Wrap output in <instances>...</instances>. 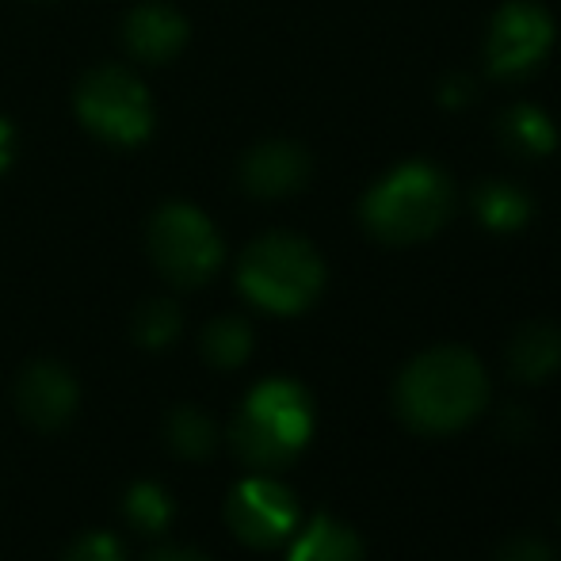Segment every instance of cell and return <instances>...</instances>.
I'll return each mask as SVG.
<instances>
[{"label": "cell", "mask_w": 561, "mask_h": 561, "mask_svg": "<svg viewBox=\"0 0 561 561\" xmlns=\"http://www.w3.org/2000/svg\"><path fill=\"white\" fill-rule=\"evenodd\" d=\"M489 401V375L462 344H436L401 367L393 382V409L401 424L421 436H447L481 416Z\"/></svg>", "instance_id": "obj_1"}, {"label": "cell", "mask_w": 561, "mask_h": 561, "mask_svg": "<svg viewBox=\"0 0 561 561\" xmlns=\"http://www.w3.org/2000/svg\"><path fill=\"white\" fill-rule=\"evenodd\" d=\"M455 215V184L439 164L405 161L367 187L359 203V222L378 244L405 249L428 241Z\"/></svg>", "instance_id": "obj_2"}, {"label": "cell", "mask_w": 561, "mask_h": 561, "mask_svg": "<svg viewBox=\"0 0 561 561\" xmlns=\"http://www.w3.org/2000/svg\"><path fill=\"white\" fill-rule=\"evenodd\" d=\"M313 436V401L295 378H267L244 398L229 439L256 470H283Z\"/></svg>", "instance_id": "obj_3"}, {"label": "cell", "mask_w": 561, "mask_h": 561, "mask_svg": "<svg viewBox=\"0 0 561 561\" xmlns=\"http://www.w3.org/2000/svg\"><path fill=\"white\" fill-rule=\"evenodd\" d=\"M237 287L267 313H302L325 290V260L298 233H264L244 249Z\"/></svg>", "instance_id": "obj_4"}, {"label": "cell", "mask_w": 561, "mask_h": 561, "mask_svg": "<svg viewBox=\"0 0 561 561\" xmlns=\"http://www.w3.org/2000/svg\"><path fill=\"white\" fill-rule=\"evenodd\" d=\"M77 118L107 146H141L153 130L149 89L123 66H100L77 84Z\"/></svg>", "instance_id": "obj_5"}, {"label": "cell", "mask_w": 561, "mask_h": 561, "mask_svg": "<svg viewBox=\"0 0 561 561\" xmlns=\"http://www.w3.org/2000/svg\"><path fill=\"white\" fill-rule=\"evenodd\" d=\"M149 256L176 287H203L222 267V237L192 203H164L149 222Z\"/></svg>", "instance_id": "obj_6"}, {"label": "cell", "mask_w": 561, "mask_h": 561, "mask_svg": "<svg viewBox=\"0 0 561 561\" xmlns=\"http://www.w3.org/2000/svg\"><path fill=\"white\" fill-rule=\"evenodd\" d=\"M554 50V20L539 0H508L496 8L485 35V69L496 81H524Z\"/></svg>", "instance_id": "obj_7"}, {"label": "cell", "mask_w": 561, "mask_h": 561, "mask_svg": "<svg viewBox=\"0 0 561 561\" xmlns=\"http://www.w3.org/2000/svg\"><path fill=\"white\" fill-rule=\"evenodd\" d=\"M226 519L241 542L267 550V547H279L283 539H290V531L298 524V501L279 481L249 478L229 493Z\"/></svg>", "instance_id": "obj_8"}, {"label": "cell", "mask_w": 561, "mask_h": 561, "mask_svg": "<svg viewBox=\"0 0 561 561\" xmlns=\"http://www.w3.org/2000/svg\"><path fill=\"white\" fill-rule=\"evenodd\" d=\"M313 176V161L298 141H260L241 157V187L256 199H287Z\"/></svg>", "instance_id": "obj_9"}, {"label": "cell", "mask_w": 561, "mask_h": 561, "mask_svg": "<svg viewBox=\"0 0 561 561\" xmlns=\"http://www.w3.org/2000/svg\"><path fill=\"white\" fill-rule=\"evenodd\" d=\"M15 405H20L23 421L35 424V428H61L77 409V378L61 363H31L20 375V386H15Z\"/></svg>", "instance_id": "obj_10"}, {"label": "cell", "mask_w": 561, "mask_h": 561, "mask_svg": "<svg viewBox=\"0 0 561 561\" xmlns=\"http://www.w3.org/2000/svg\"><path fill=\"white\" fill-rule=\"evenodd\" d=\"M123 43L141 61H172L187 46V20L172 4H138L123 20Z\"/></svg>", "instance_id": "obj_11"}, {"label": "cell", "mask_w": 561, "mask_h": 561, "mask_svg": "<svg viewBox=\"0 0 561 561\" xmlns=\"http://www.w3.org/2000/svg\"><path fill=\"white\" fill-rule=\"evenodd\" d=\"M504 367L516 382H547L561 367V329L554 321H527L504 347Z\"/></svg>", "instance_id": "obj_12"}, {"label": "cell", "mask_w": 561, "mask_h": 561, "mask_svg": "<svg viewBox=\"0 0 561 561\" xmlns=\"http://www.w3.org/2000/svg\"><path fill=\"white\" fill-rule=\"evenodd\" d=\"M496 138L519 161H542L558 149V126L542 107L512 104L508 112L496 115Z\"/></svg>", "instance_id": "obj_13"}, {"label": "cell", "mask_w": 561, "mask_h": 561, "mask_svg": "<svg viewBox=\"0 0 561 561\" xmlns=\"http://www.w3.org/2000/svg\"><path fill=\"white\" fill-rule=\"evenodd\" d=\"M473 215L493 233H516L531 222L535 199L512 180H485L481 187H473Z\"/></svg>", "instance_id": "obj_14"}, {"label": "cell", "mask_w": 561, "mask_h": 561, "mask_svg": "<svg viewBox=\"0 0 561 561\" xmlns=\"http://www.w3.org/2000/svg\"><path fill=\"white\" fill-rule=\"evenodd\" d=\"M287 561H363V542L347 524L333 516H318L295 539Z\"/></svg>", "instance_id": "obj_15"}, {"label": "cell", "mask_w": 561, "mask_h": 561, "mask_svg": "<svg viewBox=\"0 0 561 561\" xmlns=\"http://www.w3.org/2000/svg\"><path fill=\"white\" fill-rule=\"evenodd\" d=\"M164 439H169V447L176 450L180 458H207L210 450H215V421H210L203 409H172L169 413V424H164Z\"/></svg>", "instance_id": "obj_16"}, {"label": "cell", "mask_w": 561, "mask_h": 561, "mask_svg": "<svg viewBox=\"0 0 561 561\" xmlns=\"http://www.w3.org/2000/svg\"><path fill=\"white\" fill-rule=\"evenodd\" d=\"M203 355H207V363H215V367L222 370H233L241 367L244 359L252 355V329L244 318H218L207 325V333H203Z\"/></svg>", "instance_id": "obj_17"}, {"label": "cell", "mask_w": 561, "mask_h": 561, "mask_svg": "<svg viewBox=\"0 0 561 561\" xmlns=\"http://www.w3.org/2000/svg\"><path fill=\"white\" fill-rule=\"evenodd\" d=\"M180 325H184L180 306L169 302V298H153L134 313V340L141 347H169L180 336Z\"/></svg>", "instance_id": "obj_18"}, {"label": "cell", "mask_w": 561, "mask_h": 561, "mask_svg": "<svg viewBox=\"0 0 561 561\" xmlns=\"http://www.w3.org/2000/svg\"><path fill=\"white\" fill-rule=\"evenodd\" d=\"M126 516H130V524L146 535L164 531L172 519L169 493H164L161 485H153V481H138V485H130V493H126Z\"/></svg>", "instance_id": "obj_19"}, {"label": "cell", "mask_w": 561, "mask_h": 561, "mask_svg": "<svg viewBox=\"0 0 561 561\" xmlns=\"http://www.w3.org/2000/svg\"><path fill=\"white\" fill-rule=\"evenodd\" d=\"M61 561H126V558H123V547H118L115 535L96 531V535H81V539L66 550Z\"/></svg>", "instance_id": "obj_20"}, {"label": "cell", "mask_w": 561, "mask_h": 561, "mask_svg": "<svg viewBox=\"0 0 561 561\" xmlns=\"http://www.w3.org/2000/svg\"><path fill=\"white\" fill-rule=\"evenodd\" d=\"M493 561H554V550H550V542L539 539V535H512V539L496 550Z\"/></svg>", "instance_id": "obj_21"}, {"label": "cell", "mask_w": 561, "mask_h": 561, "mask_svg": "<svg viewBox=\"0 0 561 561\" xmlns=\"http://www.w3.org/2000/svg\"><path fill=\"white\" fill-rule=\"evenodd\" d=\"M470 81H466V77H447V81H444V89H439V104H444V107H462L466 104V100H470Z\"/></svg>", "instance_id": "obj_22"}, {"label": "cell", "mask_w": 561, "mask_h": 561, "mask_svg": "<svg viewBox=\"0 0 561 561\" xmlns=\"http://www.w3.org/2000/svg\"><path fill=\"white\" fill-rule=\"evenodd\" d=\"M12 157H15V130H12V123L0 115V172L12 164Z\"/></svg>", "instance_id": "obj_23"}, {"label": "cell", "mask_w": 561, "mask_h": 561, "mask_svg": "<svg viewBox=\"0 0 561 561\" xmlns=\"http://www.w3.org/2000/svg\"><path fill=\"white\" fill-rule=\"evenodd\" d=\"M146 561H210L207 554H199V550H180V547H161L153 550Z\"/></svg>", "instance_id": "obj_24"}]
</instances>
